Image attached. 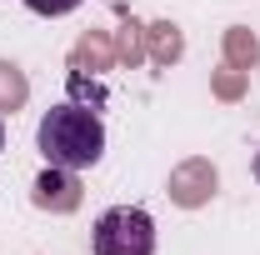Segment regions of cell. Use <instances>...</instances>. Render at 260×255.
Returning <instances> with one entry per match:
<instances>
[{
  "mask_svg": "<svg viewBox=\"0 0 260 255\" xmlns=\"http://www.w3.org/2000/svg\"><path fill=\"white\" fill-rule=\"evenodd\" d=\"M0 150H5V120H0Z\"/></svg>",
  "mask_w": 260,
  "mask_h": 255,
  "instance_id": "obj_8",
  "label": "cell"
},
{
  "mask_svg": "<svg viewBox=\"0 0 260 255\" xmlns=\"http://www.w3.org/2000/svg\"><path fill=\"white\" fill-rule=\"evenodd\" d=\"M70 175H75V170L50 165V170L35 180V205H50V210H75V205H80V185H75Z\"/></svg>",
  "mask_w": 260,
  "mask_h": 255,
  "instance_id": "obj_3",
  "label": "cell"
},
{
  "mask_svg": "<svg viewBox=\"0 0 260 255\" xmlns=\"http://www.w3.org/2000/svg\"><path fill=\"white\" fill-rule=\"evenodd\" d=\"M20 100H25V80L10 65H0V105H20Z\"/></svg>",
  "mask_w": 260,
  "mask_h": 255,
  "instance_id": "obj_4",
  "label": "cell"
},
{
  "mask_svg": "<svg viewBox=\"0 0 260 255\" xmlns=\"http://www.w3.org/2000/svg\"><path fill=\"white\" fill-rule=\"evenodd\" d=\"M230 60H235V65H255V40H250L245 30L230 35Z\"/></svg>",
  "mask_w": 260,
  "mask_h": 255,
  "instance_id": "obj_5",
  "label": "cell"
},
{
  "mask_svg": "<svg viewBox=\"0 0 260 255\" xmlns=\"http://www.w3.org/2000/svg\"><path fill=\"white\" fill-rule=\"evenodd\" d=\"M95 255H155V220L140 205H110L90 235Z\"/></svg>",
  "mask_w": 260,
  "mask_h": 255,
  "instance_id": "obj_2",
  "label": "cell"
},
{
  "mask_svg": "<svg viewBox=\"0 0 260 255\" xmlns=\"http://www.w3.org/2000/svg\"><path fill=\"white\" fill-rule=\"evenodd\" d=\"M155 55H160V60L180 55V35L170 30V25H155Z\"/></svg>",
  "mask_w": 260,
  "mask_h": 255,
  "instance_id": "obj_6",
  "label": "cell"
},
{
  "mask_svg": "<svg viewBox=\"0 0 260 255\" xmlns=\"http://www.w3.org/2000/svg\"><path fill=\"white\" fill-rule=\"evenodd\" d=\"M25 5H30L35 15H70L80 0H25Z\"/></svg>",
  "mask_w": 260,
  "mask_h": 255,
  "instance_id": "obj_7",
  "label": "cell"
},
{
  "mask_svg": "<svg viewBox=\"0 0 260 255\" xmlns=\"http://www.w3.org/2000/svg\"><path fill=\"white\" fill-rule=\"evenodd\" d=\"M35 145L45 165H60V170H85L105 155V125H100L95 110L85 105H55L40 115V130H35Z\"/></svg>",
  "mask_w": 260,
  "mask_h": 255,
  "instance_id": "obj_1",
  "label": "cell"
},
{
  "mask_svg": "<svg viewBox=\"0 0 260 255\" xmlns=\"http://www.w3.org/2000/svg\"><path fill=\"white\" fill-rule=\"evenodd\" d=\"M255 180H260V155H255Z\"/></svg>",
  "mask_w": 260,
  "mask_h": 255,
  "instance_id": "obj_9",
  "label": "cell"
}]
</instances>
